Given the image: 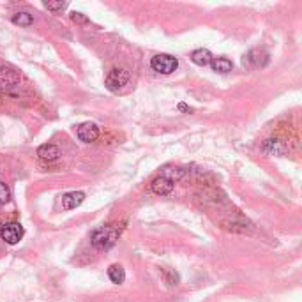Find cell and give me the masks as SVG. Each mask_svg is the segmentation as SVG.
<instances>
[{"label": "cell", "instance_id": "obj_1", "mask_svg": "<svg viewBox=\"0 0 302 302\" xmlns=\"http://www.w3.org/2000/svg\"><path fill=\"white\" fill-rule=\"evenodd\" d=\"M119 235H120V230L117 228V226L108 225V226H103V228H97L96 231H94L92 237H90V242H92V246L96 249L106 251L115 246Z\"/></svg>", "mask_w": 302, "mask_h": 302}, {"label": "cell", "instance_id": "obj_2", "mask_svg": "<svg viewBox=\"0 0 302 302\" xmlns=\"http://www.w3.org/2000/svg\"><path fill=\"white\" fill-rule=\"evenodd\" d=\"M150 66L154 71H158L161 74H171L179 68V60L168 53H159L156 57H152Z\"/></svg>", "mask_w": 302, "mask_h": 302}, {"label": "cell", "instance_id": "obj_3", "mask_svg": "<svg viewBox=\"0 0 302 302\" xmlns=\"http://www.w3.org/2000/svg\"><path fill=\"white\" fill-rule=\"evenodd\" d=\"M127 81H129V71L117 68L108 73L104 83H106L108 90H112V92H119V90H122L125 85H127Z\"/></svg>", "mask_w": 302, "mask_h": 302}, {"label": "cell", "instance_id": "obj_4", "mask_svg": "<svg viewBox=\"0 0 302 302\" xmlns=\"http://www.w3.org/2000/svg\"><path fill=\"white\" fill-rule=\"evenodd\" d=\"M0 237H2L7 244H18L23 237V226L19 225V223H9V225L2 226Z\"/></svg>", "mask_w": 302, "mask_h": 302}, {"label": "cell", "instance_id": "obj_5", "mask_svg": "<svg viewBox=\"0 0 302 302\" xmlns=\"http://www.w3.org/2000/svg\"><path fill=\"white\" fill-rule=\"evenodd\" d=\"M19 85V74L11 68H0V89L11 90Z\"/></svg>", "mask_w": 302, "mask_h": 302}, {"label": "cell", "instance_id": "obj_6", "mask_svg": "<svg viewBox=\"0 0 302 302\" xmlns=\"http://www.w3.org/2000/svg\"><path fill=\"white\" fill-rule=\"evenodd\" d=\"M76 135H78V138H80L81 142L92 143V142H96V140L99 138V127H97L94 122H85V124H81L80 127H78Z\"/></svg>", "mask_w": 302, "mask_h": 302}, {"label": "cell", "instance_id": "obj_7", "mask_svg": "<svg viewBox=\"0 0 302 302\" xmlns=\"http://www.w3.org/2000/svg\"><path fill=\"white\" fill-rule=\"evenodd\" d=\"M150 189L159 196H166L174 191V182L168 180L166 177H163V175H159V177H156L154 180H152Z\"/></svg>", "mask_w": 302, "mask_h": 302}, {"label": "cell", "instance_id": "obj_8", "mask_svg": "<svg viewBox=\"0 0 302 302\" xmlns=\"http://www.w3.org/2000/svg\"><path fill=\"white\" fill-rule=\"evenodd\" d=\"M83 200H85V195L81 193V191H71V193L62 196V207H64L66 210L76 209L78 205L83 203Z\"/></svg>", "mask_w": 302, "mask_h": 302}, {"label": "cell", "instance_id": "obj_9", "mask_svg": "<svg viewBox=\"0 0 302 302\" xmlns=\"http://www.w3.org/2000/svg\"><path fill=\"white\" fill-rule=\"evenodd\" d=\"M248 60L251 66H254V68H264V66L269 64V53L265 52V50H251L248 53Z\"/></svg>", "mask_w": 302, "mask_h": 302}, {"label": "cell", "instance_id": "obj_10", "mask_svg": "<svg viewBox=\"0 0 302 302\" xmlns=\"http://www.w3.org/2000/svg\"><path fill=\"white\" fill-rule=\"evenodd\" d=\"M37 156L42 161H57L58 156H60V150H58L57 145L46 143V145H41V147L37 148Z\"/></svg>", "mask_w": 302, "mask_h": 302}, {"label": "cell", "instance_id": "obj_11", "mask_svg": "<svg viewBox=\"0 0 302 302\" xmlns=\"http://www.w3.org/2000/svg\"><path fill=\"white\" fill-rule=\"evenodd\" d=\"M212 53L209 52V50H203V48H200V50H195L193 53H191V60L195 62L196 66H209L210 62H212Z\"/></svg>", "mask_w": 302, "mask_h": 302}, {"label": "cell", "instance_id": "obj_12", "mask_svg": "<svg viewBox=\"0 0 302 302\" xmlns=\"http://www.w3.org/2000/svg\"><path fill=\"white\" fill-rule=\"evenodd\" d=\"M108 277H110V281H112V283L122 285L124 279H125V270H124V267L119 265V264L110 265V269H108Z\"/></svg>", "mask_w": 302, "mask_h": 302}, {"label": "cell", "instance_id": "obj_13", "mask_svg": "<svg viewBox=\"0 0 302 302\" xmlns=\"http://www.w3.org/2000/svg\"><path fill=\"white\" fill-rule=\"evenodd\" d=\"M210 66H212V69L215 73H230L231 69H233L231 60H230V58H226V57H215V58H212Z\"/></svg>", "mask_w": 302, "mask_h": 302}, {"label": "cell", "instance_id": "obj_14", "mask_svg": "<svg viewBox=\"0 0 302 302\" xmlns=\"http://www.w3.org/2000/svg\"><path fill=\"white\" fill-rule=\"evenodd\" d=\"M13 23L19 27H30L34 23V18H32V14H29V13H16L13 16Z\"/></svg>", "mask_w": 302, "mask_h": 302}, {"label": "cell", "instance_id": "obj_15", "mask_svg": "<svg viewBox=\"0 0 302 302\" xmlns=\"http://www.w3.org/2000/svg\"><path fill=\"white\" fill-rule=\"evenodd\" d=\"M161 175H163V177H166L168 180H171V182L175 184V180H179L180 177H182V170H180V168H174V166H166Z\"/></svg>", "mask_w": 302, "mask_h": 302}, {"label": "cell", "instance_id": "obj_16", "mask_svg": "<svg viewBox=\"0 0 302 302\" xmlns=\"http://www.w3.org/2000/svg\"><path fill=\"white\" fill-rule=\"evenodd\" d=\"M45 7L48 11H53V13H60L68 7V2H45Z\"/></svg>", "mask_w": 302, "mask_h": 302}, {"label": "cell", "instance_id": "obj_17", "mask_svg": "<svg viewBox=\"0 0 302 302\" xmlns=\"http://www.w3.org/2000/svg\"><path fill=\"white\" fill-rule=\"evenodd\" d=\"M11 198V191L9 187L6 186L4 182H0V205H4V203H7Z\"/></svg>", "mask_w": 302, "mask_h": 302}, {"label": "cell", "instance_id": "obj_18", "mask_svg": "<svg viewBox=\"0 0 302 302\" xmlns=\"http://www.w3.org/2000/svg\"><path fill=\"white\" fill-rule=\"evenodd\" d=\"M71 19L74 23H89V18L83 16L81 13H78V11H74V13H71Z\"/></svg>", "mask_w": 302, "mask_h": 302}, {"label": "cell", "instance_id": "obj_19", "mask_svg": "<svg viewBox=\"0 0 302 302\" xmlns=\"http://www.w3.org/2000/svg\"><path fill=\"white\" fill-rule=\"evenodd\" d=\"M179 110H180V112H187V110H189V108H187L186 104H182V103H180V104H179Z\"/></svg>", "mask_w": 302, "mask_h": 302}, {"label": "cell", "instance_id": "obj_20", "mask_svg": "<svg viewBox=\"0 0 302 302\" xmlns=\"http://www.w3.org/2000/svg\"><path fill=\"white\" fill-rule=\"evenodd\" d=\"M0 230H2V226H0Z\"/></svg>", "mask_w": 302, "mask_h": 302}]
</instances>
